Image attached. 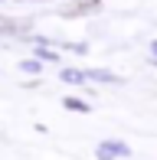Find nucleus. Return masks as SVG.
<instances>
[{"mask_svg":"<svg viewBox=\"0 0 157 160\" xmlns=\"http://www.w3.org/2000/svg\"><path fill=\"white\" fill-rule=\"evenodd\" d=\"M0 30L3 33H30V23L26 20H0Z\"/></svg>","mask_w":157,"mask_h":160,"instance_id":"nucleus-1","label":"nucleus"}]
</instances>
